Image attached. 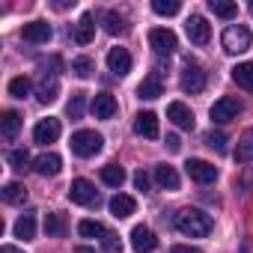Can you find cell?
<instances>
[{"mask_svg":"<svg viewBox=\"0 0 253 253\" xmlns=\"http://www.w3.org/2000/svg\"><path fill=\"white\" fill-rule=\"evenodd\" d=\"M176 229L191 238H206L211 232V214H206L200 209H182L176 214Z\"/></svg>","mask_w":253,"mask_h":253,"instance_id":"obj_1","label":"cell"},{"mask_svg":"<svg viewBox=\"0 0 253 253\" xmlns=\"http://www.w3.org/2000/svg\"><path fill=\"white\" fill-rule=\"evenodd\" d=\"M250 42H253V36L244 24H229L220 36V45L226 54H244V51H250Z\"/></svg>","mask_w":253,"mask_h":253,"instance_id":"obj_2","label":"cell"},{"mask_svg":"<svg viewBox=\"0 0 253 253\" xmlns=\"http://www.w3.org/2000/svg\"><path fill=\"white\" fill-rule=\"evenodd\" d=\"M101 143H104L101 134H95V131H89V128L72 134V152H75L78 158H92V155H98V152H101Z\"/></svg>","mask_w":253,"mask_h":253,"instance_id":"obj_3","label":"cell"},{"mask_svg":"<svg viewBox=\"0 0 253 253\" xmlns=\"http://www.w3.org/2000/svg\"><path fill=\"white\" fill-rule=\"evenodd\" d=\"M238 113H241V101H238V98H232V95H223V98H217V101L211 104V110H209V116H211L214 122H220V125L232 122Z\"/></svg>","mask_w":253,"mask_h":253,"instance_id":"obj_4","label":"cell"},{"mask_svg":"<svg viewBox=\"0 0 253 253\" xmlns=\"http://www.w3.org/2000/svg\"><path fill=\"white\" fill-rule=\"evenodd\" d=\"M179 86L185 89V92H203L206 89V72L197 66V63H185V69H182V78H179Z\"/></svg>","mask_w":253,"mask_h":253,"instance_id":"obj_5","label":"cell"},{"mask_svg":"<svg viewBox=\"0 0 253 253\" xmlns=\"http://www.w3.org/2000/svg\"><path fill=\"white\" fill-rule=\"evenodd\" d=\"M69 200H72L75 206H92V203L98 200V191H95V185H92L89 179H75V182L69 185Z\"/></svg>","mask_w":253,"mask_h":253,"instance_id":"obj_6","label":"cell"},{"mask_svg":"<svg viewBox=\"0 0 253 253\" xmlns=\"http://www.w3.org/2000/svg\"><path fill=\"white\" fill-rule=\"evenodd\" d=\"M185 173H188L194 182H200V185H211V182L217 179V167L209 164V161H203V158H191V161L185 164Z\"/></svg>","mask_w":253,"mask_h":253,"instance_id":"obj_7","label":"cell"},{"mask_svg":"<svg viewBox=\"0 0 253 253\" xmlns=\"http://www.w3.org/2000/svg\"><path fill=\"white\" fill-rule=\"evenodd\" d=\"M60 131H63L60 119L48 116V119H39V122H36V128H33V140H36V143H42V146H48V143H54V140L60 137Z\"/></svg>","mask_w":253,"mask_h":253,"instance_id":"obj_8","label":"cell"},{"mask_svg":"<svg viewBox=\"0 0 253 253\" xmlns=\"http://www.w3.org/2000/svg\"><path fill=\"white\" fill-rule=\"evenodd\" d=\"M149 45L155 54H173L176 51V33L167 27H155V30H149Z\"/></svg>","mask_w":253,"mask_h":253,"instance_id":"obj_9","label":"cell"},{"mask_svg":"<svg viewBox=\"0 0 253 253\" xmlns=\"http://www.w3.org/2000/svg\"><path fill=\"white\" fill-rule=\"evenodd\" d=\"M134 134H140V137H146V140H155V137L161 134L158 116H155L152 110H143V113H137V119H134Z\"/></svg>","mask_w":253,"mask_h":253,"instance_id":"obj_10","label":"cell"},{"mask_svg":"<svg viewBox=\"0 0 253 253\" xmlns=\"http://www.w3.org/2000/svg\"><path fill=\"white\" fill-rule=\"evenodd\" d=\"M185 33H188V39H191L194 45H206V42L211 39V30H209V24H206L203 15H191V18L185 21Z\"/></svg>","mask_w":253,"mask_h":253,"instance_id":"obj_11","label":"cell"},{"mask_svg":"<svg viewBox=\"0 0 253 253\" xmlns=\"http://www.w3.org/2000/svg\"><path fill=\"white\" fill-rule=\"evenodd\" d=\"M131 247H134V253H152L158 247V238L149 226H134L131 229Z\"/></svg>","mask_w":253,"mask_h":253,"instance_id":"obj_12","label":"cell"},{"mask_svg":"<svg viewBox=\"0 0 253 253\" xmlns=\"http://www.w3.org/2000/svg\"><path fill=\"white\" fill-rule=\"evenodd\" d=\"M167 119H170L173 125H179V128H185V131L194 128V113H191V107L182 104V101H170V104H167Z\"/></svg>","mask_w":253,"mask_h":253,"instance_id":"obj_13","label":"cell"},{"mask_svg":"<svg viewBox=\"0 0 253 253\" xmlns=\"http://www.w3.org/2000/svg\"><path fill=\"white\" fill-rule=\"evenodd\" d=\"M107 69H110L113 75L125 78V75L131 72V54L125 51V48H110V51H107Z\"/></svg>","mask_w":253,"mask_h":253,"instance_id":"obj_14","label":"cell"},{"mask_svg":"<svg viewBox=\"0 0 253 253\" xmlns=\"http://www.w3.org/2000/svg\"><path fill=\"white\" fill-rule=\"evenodd\" d=\"M57 92H60V81H57V75H42L39 78V84H36V98L42 101V104H51V101H57Z\"/></svg>","mask_w":253,"mask_h":253,"instance_id":"obj_15","label":"cell"},{"mask_svg":"<svg viewBox=\"0 0 253 253\" xmlns=\"http://www.w3.org/2000/svg\"><path fill=\"white\" fill-rule=\"evenodd\" d=\"M89 110H92L95 119H113V116H116V98H113L110 92H98V95L92 98Z\"/></svg>","mask_w":253,"mask_h":253,"instance_id":"obj_16","label":"cell"},{"mask_svg":"<svg viewBox=\"0 0 253 253\" xmlns=\"http://www.w3.org/2000/svg\"><path fill=\"white\" fill-rule=\"evenodd\" d=\"M92 36H95V18L89 15V12H84L81 15V21L75 24V30H72V39L78 42V45H89L92 42Z\"/></svg>","mask_w":253,"mask_h":253,"instance_id":"obj_17","label":"cell"},{"mask_svg":"<svg viewBox=\"0 0 253 253\" xmlns=\"http://www.w3.org/2000/svg\"><path fill=\"white\" fill-rule=\"evenodd\" d=\"M33 170H36L39 176H57V173L63 170V158H60L57 152H45V155H39V158L33 161Z\"/></svg>","mask_w":253,"mask_h":253,"instance_id":"obj_18","label":"cell"},{"mask_svg":"<svg viewBox=\"0 0 253 253\" xmlns=\"http://www.w3.org/2000/svg\"><path fill=\"white\" fill-rule=\"evenodd\" d=\"M21 36H24V42L42 45V42H48V39H51V24H48V21H33V24H24Z\"/></svg>","mask_w":253,"mask_h":253,"instance_id":"obj_19","label":"cell"},{"mask_svg":"<svg viewBox=\"0 0 253 253\" xmlns=\"http://www.w3.org/2000/svg\"><path fill=\"white\" fill-rule=\"evenodd\" d=\"M134 209H137V203H134V197H128V194H116L113 200H110V214L113 217H128V214H134Z\"/></svg>","mask_w":253,"mask_h":253,"instance_id":"obj_20","label":"cell"},{"mask_svg":"<svg viewBox=\"0 0 253 253\" xmlns=\"http://www.w3.org/2000/svg\"><path fill=\"white\" fill-rule=\"evenodd\" d=\"M137 95H140V98H146V101L161 98V95H164V84H161V78H158V75L143 78V81H140V86H137Z\"/></svg>","mask_w":253,"mask_h":253,"instance_id":"obj_21","label":"cell"},{"mask_svg":"<svg viewBox=\"0 0 253 253\" xmlns=\"http://www.w3.org/2000/svg\"><path fill=\"white\" fill-rule=\"evenodd\" d=\"M12 232H15V238H24V241H30V238L36 235V211H24V214L15 220Z\"/></svg>","mask_w":253,"mask_h":253,"instance_id":"obj_22","label":"cell"},{"mask_svg":"<svg viewBox=\"0 0 253 253\" xmlns=\"http://www.w3.org/2000/svg\"><path fill=\"white\" fill-rule=\"evenodd\" d=\"M232 158H235L238 164H250V161H253V128H247V131L238 137V146H235Z\"/></svg>","mask_w":253,"mask_h":253,"instance_id":"obj_23","label":"cell"},{"mask_svg":"<svg viewBox=\"0 0 253 253\" xmlns=\"http://www.w3.org/2000/svg\"><path fill=\"white\" fill-rule=\"evenodd\" d=\"M155 182H158L161 188H167V191H179V173H176V167L158 164V167H155Z\"/></svg>","mask_w":253,"mask_h":253,"instance_id":"obj_24","label":"cell"},{"mask_svg":"<svg viewBox=\"0 0 253 253\" xmlns=\"http://www.w3.org/2000/svg\"><path fill=\"white\" fill-rule=\"evenodd\" d=\"M0 131H3L6 140H15V134L21 131V113L18 110H6L3 119H0Z\"/></svg>","mask_w":253,"mask_h":253,"instance_id":"obj_25","label":"cell"},{"mask_svg":"<svg viewBox=\"0 0 253 253\" xmlns=\"http://www.w3.org/2000/svg\"><path fill=\"white\" fill-rule=\"evenodd\" d=\"M0 197H3V203H9V206H21V203H27V188L18 185V182H9V185H3Z\"/></svg>","mask_w":253,"mask_h":253,"instance_id":"obj_26","label":"cell"},{"mask_svg":"<svg viewBox=\"0 0 253 253\" xmlns=\"http://www.w3.org/2000/svg\"><path fill=\"white\" fill-rule=\"evenodd\" d=\"M232 81H235L241 89L253 92V63H238V66L232 69Z\"/></svg>","mask_w":253,"mask_h":253,"instance_id":"obj_27","label":"cell"},{"mask_svg":"<svg viewBox=\"0 0 253 253\" xmlns=\"http://www.w3.org/2000/svg\"><path fill=\"white\" fill-rule=\"evenodd\" d=\"M45 232H48L51 238L66 235V217H63L60 211H48V214H45Z\"/></svg>","mask_w":253,"mask_h":253,"instance_id":"obj_28","label":"cell"},{"mask_svg":"<svg viewBox=\"0 0 253 253\" xmlns=\"http://www.w3.org/2000/svg\"><path fill=\"white\" fill-rule=\"evenodd\" d=\"M209 9L217 18H226V21L238 15V3H232V0H209Z\"/></svg>","mask_w":253,"mask_h":253,"instance_id":"obj_29","label":"cell"},{"mask_svg":"<svg viewBox=\"0 0 253 253\" xmlns=\"http://www.w3.org/2000/svg\"><path fill=\"white\" fill-rule=\"evenodd\" d=\"M101 182L110 185V188H119L125 182V170L119 164H107V167H101Z\"/></svg>","mask_w":253,"mask_h":253,"instance_id":"obj_30","label":"cell"},{"mask_svg":"<svg viewBox=\"0 0 253 253\" xmlns=\"http://www.w3.org/2000/svg\"><path fill=\"white\" fill-rule=\"evenodd\" d=\"M203 140H206V146H209V149H214V152H226V143H229V137H226L223 131H214V128H211V131H206V137H203Z\"/></svg>","mask_w":253,"mask_h":253,"instance_id":"obj_31","label":"cell"},{"mask_svg":"<svg viewBox=\"0 0 253 253\" xmlns=\"http://www.w3.org/2000/svg\"><path fill=\"white\" fill-rule=\"evenodd\" d=\"M84 107H86V95H84V92H75V95L69 98V104H66V113H69L72 119H81V116H84Z\"/></svg>","mask_w":253,"mask_h":253,"instance_id":"obj_32","label":"cell"},{"mask_svg":"<svg viewBox=\"0 0 253 253\" xmlns=\"http://www.w3.org/2000/svg\"><path fill=\"white\" fill-rule=\"evenodd\" d=\"M6 161H9V167H12V170H18V173H21V170L30 164V152H27V149H12V152L6 155Z\"/></svg>","mask_w":253,"mask_h":253,"instance_id":"obj_33","label":"cell"},{"mask_svg":"<svg viewBox=\"0 0 253 253\" xmlns=\"http://www.w3.org/2000/svg\"><path fill=\"white\" fill-rule=\"evenodd\" d=\"M104 30H107L110 36L122 33V30H125V24H122V15H119V12H113V9H110V12H104Z\"/></svg>","mask_w":253,"mask_h":253,"instance_id":"obj_34","label":"cell"},{"mask_svg":"<svg viewBox=\"0 0 253 253\" xmlns=\"http://www.w3.org/2000/svg\"><path fill=\"white\" fill-rule=\"evenodd\" d=\"M27 92H30V81H27L24 75H18V78L9 81V95H12V98H24Z\"/></svg>","mask_w":253,"mask_h":253,"instance_id":"obj_35","label":"cell"},{"mask_svg":"<svg viewBox=\"0 0 253 253\" xmlns=\"http://www.w3.org/2000/svg\"><path fill=\"white\" fill-rule=\"evenodd\" d=\"M78 232H81L84 238H95V235H104L107 229H104L98 220H81V223H78Z\"/></svg>","mask_w":253,"mask_h":253,"instance_id":"obj_36","label":"cell"},{"mask_svg":"<svg viewBox=\"0 0 253 253\" xmlns=\"http://www.w3.org/2000/svg\"><path fill=\"white\" fill-rule=\"evenodd\" d=\"M152 9L158 15H176L182 9V3H179V0H152Z\"/></svg>","mask_w":253,"mask_h":253,"instance_id":"obj_37","label":"cell"},{"mask_svg":"<svg viewBox=\"0 0 253 253\" xmlns=\"http://www.w3.org/2000/svg\"><path fill=\"white\" fill-rule=\"evenodd\" d=\"M92 69H95V66H92L89 57H75V60H72V72H75L78 78H89Z\"/></svg>","mask_w":253,"mask_h":253,"instance_id":"obj_38","label":"cell"},{"mask_svg":"<svg viewBox=\"0 0 253 253\" xmlns=\"http://www.w3.org/2000/svg\"><path fill=\"white\" fill-rule=\"evenodd\" d=\"M101 244H104L107 253H119V241H116L113 232H104V235H101Z\"/></svg>","mask_w":253,"mask_h":253,"instance_id":"obj_39","label":"cell"},{"mask_svg":"<svg viewBox=\"0 0 253 253\" xmlns=\"http://www.w3.org/2000/svg\"><path fill=\"white\" fill-rule=\"evenodd\" d=\"M134 188H137V191H149V176H146L143 170L134 173Z\"/></svg>","mask_w":253,"mask_h":253,"instance_id":"obj_40","label":"cell"},{"mask_svg":"<svg viewBox=\"0 0 253 253\" xmlns=\"http://www.w3.org/2000/svg\"><path fill=\"white\" fill-rule=\"evenodd\" d=\"M164 143H167V149H170V152H179V149H182V140H179L176 134H167V140H164Z\"/></svg>","mask_w":253,"mask_h":253,"instance_id":"obj_41","label":"cell"},{"mask_svg":"<svg viewBox=\"0 0 253 253\" xmlns=\"http://www.w3.org/2000/svg\"><path fill=\"white\" fill-rule=\"evenodd\" d=\"M170 253H200L197 247H188V244H176V247H170Z\"/></svg>","mask_w":253,"mask_h":253,"instance_id":"obj_42","label":"cell"},{"mask_svg":"<svg viewBox=\"0 0 253 253\" xmlns=\"http://www.w3.org/2000/svg\"><path fill=\"white\" fill-rule=\"evenodd\" d=\"M0 253H24V250H18L15 244H3V247H0Z\"/></svg>","mask_w":253,"mask_h":253,"instance_id":"obj_43","label":"cell"},{"mask_svg":"<svg viewBox=\"0 0 253 253\" xmlns=\"http://www.w3.org/2000/svg\"><path fill=\"white\" fill-rule=\"evenodd\" d=\"M75 253H95V250H92V247H84V244H81V247H75Z\"/></svg>","mask_w":253,"mask_h":253,"instance_id":"obj_44","label":"cell"},{"mask_svg":"<svg viewBox=\"0 0 253 253\" xmlns=\"http://www.w3.org/2000/svg\"><path fill=\"white\" fill-rule=\"evenodd\" d=\"M250 12H253V3H250Z\"/></svg>","mask_w":253,"mask_h":253,"instance_id":"obj_45","label":"cell"}]
</instances>
